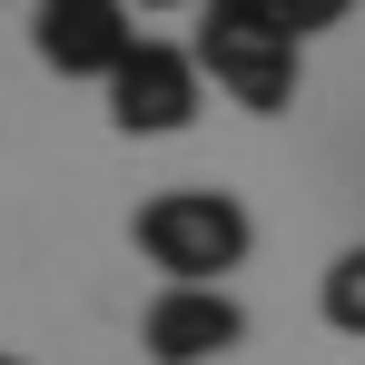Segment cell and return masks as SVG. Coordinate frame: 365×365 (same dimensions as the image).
I'll return each mask as SVG.
<instances>
[{
	"mask_svg": "<svg viewBox=\"0 0 365 365\" xmlns=\"http://www.w3.org/2000/svg\"><path fill=\"white\" fill-rule=\"evenodd\" d=\"M138 257L168 277V287H217L227 267H247L257 247V217H247L227 187H158L138 217H128Z\"/></svg>",
	"mask_w": 365,
	"mask_h": 365,
	"instance_id": "cell-1",
	"label": "cell"
},
{
	"mask_svg": "<svg viewBox=\"0 0 365 365\" xmlns=\"http://www.w3.org/2000/svg\"><path fill=\"white\" fill-rule=\"evenodd\" d=\"M197 89H207L197 50L138 40V50L109 69V128H128V138H178V128L197 119Z\"/></svg>",
	"mask_w": 365,
	"mask_h": 365,
	"instance_id": "cell-2",
	"label": "cell"
},
{
	"mask_svg": "<svg viewBox=\"0 0 365 365\" xmlns=\"http://www.w3.org/2000/svg\"><path fill=\"white\" fill-rule=\"evenodd\" d=\"M128 10H138V0H40V10H30V50H40V69L99 79V89H109V69L138 50Z\"/></svg>",
	"mask_w": 365,
	"mask_h": 365,
	"instance_id": "cell-3",
	"label": "cell"
},
{
	"mask_svg": "<svg viewBox=\"0 0 365 365\" xmlns=\"http://www.w3.org/2000/svg\"><path fill=\"white\" fill-rule=\"evenodd\" d=\"M197 69H207L237 109H257V119L297 109V40H287V30H237V20H207V30H197Z\"/></svg>",
	"mask_w": 365,
	"mask_h": 365,
	"instance_id": "cell-4",
	"label": "cell"
},
{
	"mask_svg": "<svg viewBox=\"0 0 365 365\" xmlns=\"http://www.w3.org/2000/svg\"><path fill=\"white\" fill-rule=\"evenodd\" d=\"M138 346H148V365L237 356V346H247V306L227 297V287H158L148 316H138Z\"/></svg>",
	"mask_w": 365,
	"mask_h": 365,
	"instance_id": "cell-5",
	"label": "cell"
},
{
	"mask_svg": "<svg viewBox=\"0 0 365 365\" xmlns=\"http://www.w3.org/2000/svg\"><path fill=\"white\" fill-rule=\"evenodd\" d=\"M326 326L336 336H365V247H346L326 267Z\"/></svg>",
	"mask_w": 365,
	"mask_h": 365,
	"instance_id": "cell-6",
	"label": "cell"
},
{
	"mask_svg": "<svg viewBox=\"0 0 365 365\" xmlns=\"http://www.w3.org/2000/svg\"><path fill=\"white\" fill-rule=\"evenodd\" d=\"M207 20H237V30H287V40H297V0H207Z\"/></svg>",
	"mask_w": 365,
	"mask_h": 365,
	"instance_id": "cell-7",
	"label": "cell"
},
{
	"mask_svg": "<svg viewBox=\"0 0 365 365\" xmlns=\"http://www.w3.org/2000/svg\"><path fill=\"white\" fill-rule=\"evenodd\" d=\"M346 10H356V0H297V40H306V30H336Z\"/></svg>",
	"mask_w": 365,
	"mask_h": 365,
	"instance_id": "cell-8",
	"label": "cell"
},
{
	"mask_svg": "<svg viewBox=\"0 0 365 365\" xmlns=\"http://www.w3.org/2000/svg\"><path fill=\"white\" fill-rule=\"evenodd\" d=\"M138 10H178V0H138Z\"/></svg>",
	"mask_w": 365,
	"mask_h": 365,
	"instance_id": "cell-9",
	"label": "cell"
},
{
	"mask_svg": "<svg viewBox=\"0 0 365 365\" xmlns=\"http://www.w3.org/2000/svg\"><path fill=\"white\" fill-rule=\"evenodd\" d=\"M0 365H30V356H10V346H0Z\"/></svg>",
	"mask_w": 365,
	"mask_h": 365,
	"instance_id": "cell-10",
	"label": "cell"
}]
</instances>
